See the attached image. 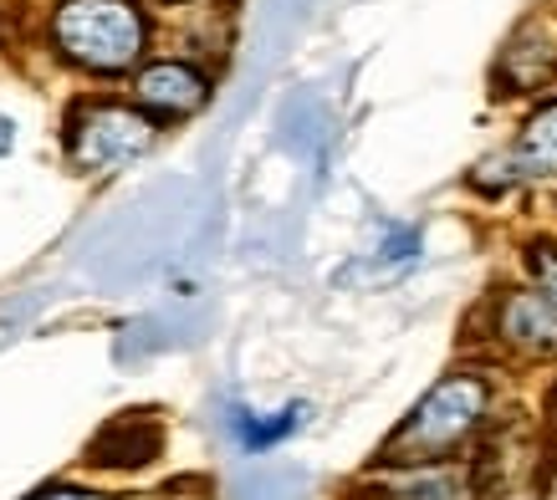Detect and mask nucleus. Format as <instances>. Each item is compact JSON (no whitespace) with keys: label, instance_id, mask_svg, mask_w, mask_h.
Listing matches in <instances>:
<instances>
[{"label":"nucleus","instance_id":"nucleus-1","mask_svg":"<svg viewBox=\"0 0 557 500\" xmlns=\"http://www.w3.org/2000/svg\"><path fill=\"white\" fill-rule=\"evenodd\" d=\"M491 403V384L475 373H445L430 393H424L409 418L388 434L384 460L388 465H440L481 429Z\"/></svg>","mask_w":557,"mask_h":500},{"label":"nucleus","instance_id":"nucleus-2","mask_svg":"<svg viewBox=\"0 0 557 500\" xmlns=\"http://www.w3.org/2000/svg\"><path fill=\"white\" fill-rule=\"evenodd\" d=\"M51 47L83 72H128L149 47V16L134 0H62L51 11Z\"/></svg>","mask_w":557,"mask_h":500},{"label":"nucleus","instance_id":"nucleus-3","mask_svg":"<svg viewBox=\"0 0 557 500\" xmlns=\"http://www.w3.org/2000/svg\"><path fill=\"white\" fill-rule=\"evenodd\" d=\"M159 123L138 102H83L67 117V153L83 174H113L153 149Z\"/></svg>","mask_w":557,"mask_h":500},{"label":"nucleus","instance_id":"nucleus-4","mask_svg":"<svg viewBox=\"0 0 557 500\" xmlns=\"http://www.w3.org/2000/svg\"><path fill=\"white\" fill-rule=\"evenodd\" d=\"M496 337L517 358L547 363L557 358V301L542 286H517L496 301Z\"/></svg>","mask_w":557,"mask_h":500},{"label":"nucleus","instance_id":"nucleus-5","mask_svg":"<svg viewBox=\"0 0 557 500\" xmlns=\"http://www.w3.org/2000/svg\"><path fill=\"white\" fill-rule=\"evenodd\" d=\"M134 98L153 117H189L210 98V77L189 62H149L134 77Z\"/></svg>","mask_w":557,"mask_h":500},{"label":"nucleus","instance_id":"nucleus-6","mask_svg":"<svg viewBox=\"0 0 557 500\" xmlns=\"http://www.w3.org/2000/svg\"><path fill=\"white\" fill-rule=\"evenodd\" d=\"M553 67H557L553 36L542 32V26H522V32L511 36V47L502 51L496 77H502V92H537V87H547Z\"/></svg>","mask_w":557,"mask_h":500},{"label":"nucleus","instance_id":"nucleus-7","mask_svg":"<svg viewBox=\"0 0 557 500\" xmlns=\"http://www.w3.org/2000/svg\"><path fill=\"white\" fill-rule=\"evenodd\" d=\"M159 445H164L159 424H149V418H138V414H123L92 439V465H108V470L149 465L153 454H159Z\"/></svg>","mask_w":557,"mask_h":500},{"label":"nucleus","instance_id":"nucleus-8","mask_svg":"<svg viewBox=\"0 0 557 500\" xmlns=\"http://www.w3.org/2000/svg\"><path fill=\"white\" fill-rule=\"evenodd\" d=\"M511 164H517L522 179H557V98H547L542 108L527 113Z\"/></svg>","mask_w":557,"mask_h":500},{"label":"nucleus","instance_id":"nucleus-9","mask_svg":"<svg viewBox=\"0 0 557 500\" xmlns=\"http://www.w3.org/2000/svg\"><path fill=\"white\" fill-rule=\"evenodd\" d=\"M388 500H481V490L466 470H450L440 460V465H409V475Z\"/></svg>","mask_w":557,"mask_h":500},{"label":"nucleus","instance_id":"nucleus-10","mask_svg":"<svg viewBox=\"0 0 557 500\" xmlns=\"http://www.w3.org/2000/svg\"><path fill=\"white\" fill-rule=\"evenodd\" d=\"M302 418H307L302 403H287L282 414H271V418L267 414H251V409H231V429H236L240 450L261 454V450H271V445H282L287 434L302 429Z\"/></svg>","mask_w":557,"mask_h":500},{"label":"nucleus","instance_id":"nucleus-11","mask_svg":"<svg viewBox=\"0 0 557 500\" xmlns=\"http://www.w3.org/2000/svg\"><path fill=\"white\" fill-rule=\"evenodd\" d=\"M527 271H532V282L557 301V240H532V246H527Z\"/></svg>","mask_w":557,"mask_h":500},{"label":"nucleus","instance_id":"nucleus-12","mask_svg":"<svg viewBox=\"0 0 557 500\" xmlns=\"http://www.w3.org/2000/svg\"><path fill=\"white\" fill-rule=\"evenodd\" d=\"M26 500H113V496H98V490H83V485H41Z\"/></svg>","mask_w":557,"mask_h":500},{"label":"nucleus","instance_id":"nucleus-13","mask_svg":"<svg viewBox=\"0 0 557 500\" xmlns=\"http://www.w3.org/2000/svg\"><path fill=\"white\" fill-rule=\"evenodd\" d=\"M0 153H11V123L0 117Z\"/></svg>","mask_w":557,"mask_h":500},{"label":"nucleus","instance_id":"nucleus-14","mask_svg":"<svg viewBox=\"0 0 557 500\" xmlns=\"http://www.w3.org/2000/svg\"><path fill=\"white\" fill-rule=\"evenodd\" d=\"M547 424L557 429V388H553V399H547Z\"/></svg>","mask_w":557,"mask_h":500},{"label":"nucleus","instance_id":"nucleus-15","mask_svg":"<svg viewBox=\"0 0 557 500\" xmlns=\"http://www.w3.org/2000/svg\"><path fill=\"white\" fill-rule=\"evenodd\" d=\"M170 5H180V0H170Z\"/></svg>","mask_w":557,"mask_h":500}]
</instances>
